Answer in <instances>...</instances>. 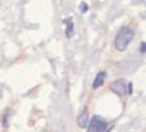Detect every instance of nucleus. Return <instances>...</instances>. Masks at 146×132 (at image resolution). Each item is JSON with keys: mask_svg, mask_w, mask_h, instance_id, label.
Returning a JSON list of instances; mask_svg holds the SVG:
<instances>
[{"mask_svg": "<svg viewBox=\"0 0 146 132\" xmlns=\"http://www.w3.org/2000/svg\"><path fill=\"white\" fill-rule=\"evenodd\" d=\"M134 29L130 25H123L118 29L114 39V47L117 51H125L129 47V44L134 39Z\"/></svg>", "mask_w": 146, "mask_h": 132, "instance_id": "obj_1", "label": "nucleus"}, {"mask_svg": "<svg viewBox=\"0 0 146 132\" xmlns=\"http://www.w3.org/2000/svg\"><path fill=\"white\" fill-rule=\"evenodd\" d=\"M108 129V123L102 116L94 115L88 123V132H105Z\"/></svg>", "mask_w": 146, "mask_h": 132, "instance_id": "obj_2", "label": "nucleus"}, {"mask_svg": "<svg viewBox=\"0 0 146 132\" xmlns=\"http://www.w3.org/2000/svg\"><path fill=\"white\" fill-rule=\"evenodd\" d=\"M110 89L115 95H118V96H123L125 92H126V86H125V82H123V79H117L114 82L110 84Z\"/></svg>", "mask_w": 146, "mask_h": 132, "instance_id": "obj_3", "label": "nucleus"}, {"mask_svg": "<svg viewBox=\"0 0 146 132\" xmlns=\"http://www.w3.org/2000/svg\"><path fill=\"white\" fill-rule=\"evenodd\" d=\"M89 123V116H88V107H84L82 111L78 113L77 116V124L80 128H86Z\"/></svg>", "mask_w": 146, "mask_h": 132, "instance_id": "obj_4", "label": "nucleus"}, {"mask_svg": "<svg viewBox=\"0 0 146 132\" xmlns=\"http://www.w3.org/2000/svg\"><path fill=\"white\" fill-rule=\"evenodd\" d=\"M105 79H106V72L105 71H101V72H98V74L96 75V78H94V80H93V89H97L100 88L102 84H104Z\"/></svg>", "mask_w": 146, "mask_h": 132, "instance_id": "obj_5", "label": "nucleus"}, {"mask_svg": "<svg viewBox=\"0 0 146 132\" xmlns=\"http://www.w3.org/2000/svg\"><path fill=\"white\" fill-rule=\"evenodd\" d=\"M65 35H66V38H68V39H70V38H73V35H74V27H73L72 19H69V23H68V25H66Z\"/></svg>", "mask_w": 146, "mask_h": 132, "instance_id": "obj_6", "label": "nucleus"}, {"mask_svg": "<svg viewBox=\"0 0 146 132\" xmlns=\"http://www.w3.org/2000/svg\"><path fill=\"white\" fill-rule=\"evenodd\" d=\"M126 92L129 93V95H131V92H133V84H131V83H127V88H126Z\"/></svg>", "mask_w": 146, "mask_h": 132, "instance_id": "obj_7", "label": "nucleus"}, {"mask_svg": "<svg viewBox=\"0 0 146 132\" xmlns=\"http://www.w3.org/2000/svg\"><path fill=\"white\" fill-rule=\"evenodd\" d=\"M145 47H146V43H145V42H142V43H141V46H139V51H141V54H145V50H146Z\"/></svg>", "mask_w": 146, "mask_h": 132, "instance_id": "obj_8", "label": "nucleus"}, {"mask_svg": "<svg viewBox=\"0 0 146 132\" xmlns=\"http://www.w3.org/2000/svg\"><path fill=\"white\" fill-rule=\"evenodd\" d=\"M86 9H88V5H86V3H81V12L84 13V12H86Z\"/></svg>", "mask_w": 146, "mask_h": 132, "instance_id": "obj_9", "label": "nucleus"}, {"mask_svg": "<svg viewBox=\"0 0 146 132\" xmlns=\"http://www.w3.org/2000/svg\"><path fill=\"white\" fill-rule=\"evenodd\" d=\"M105 132H110V129H106V131H105Z\"/></svg>", "mask_w": 146, "mask_h": 132, "instance_id": "obj_10", "label": "nucleus"}]
</instances>
